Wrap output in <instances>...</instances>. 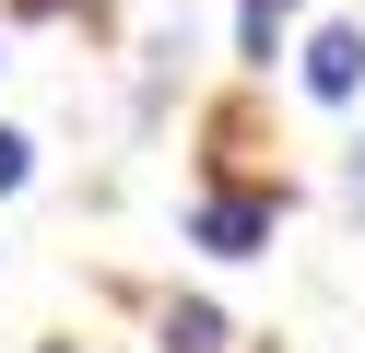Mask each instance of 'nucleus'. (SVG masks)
<instances>
[{
    "label": "nucleus",
    "mask_w": 365,
    "mask_h": 353,
    "mask_svg": "<svg viewBox=\"0 0 365 353\" xmlns=\"http://www.w3.org/2000/svg\"><path fill=\"white\" fill-rule=\"evenodd\" d=\"M271 224H283V188H200L189 200V247H212V259H259Z\"/></svg>",
    "instance_id": "obj_1"
},
{
    "label": "nucleus",
    "mask_w": 365,
    "mask_h": 353,
    "mask_svg": "<svg viewBox=\"0 0 365 353\" xmlns=\"http://www.w3.org/2000/svg\"><path fill=\"white\" fill-rule=\"evenodd\" d=\"M307 94H330V106L365 94V24H318L307 36Z\"/></svg>",
    "instance_id": "obj_2"
},
{
    "label": "nucleus",
    "mask_w": 365,
    "mask_h": 353,
    "mask_svg": "<svg viewBox=\"0 0 365 353\" xmlns=\"http://www.w3.org/2000/svg\"><path fill=\"white\" fill-rule=\"evenodd\" d=\"M283 24H294V0H236V59L271 71V59H283Z\"/></svg>",
    "instance_id": "obj_3"
},
{
    "label": "nucleus",
    "mask_w": 365,
    "mask_h": 353,
    "mask_svg": "<svg viewBox=\"0 0 365 353\" xmlns=\"http://www.w3.org/2000/svg\"><path fill=\"white\" fill-rule=\"evenodd\" d=\"M236 329H224V306H200V295H165V353H224Z\"/></svg>",
    "instance_id": "obj_4"
},
{
    "label": "nucleus",
    "mask_w": 365,
    "mask_h": 353,
    "mask_svg": "<svg viewBox=\"0 0 365 353\" xmlns=\"http://www.w3.org/2000/svg\"><path fill=\"white\" fill-rule=\"evenodd\" d=\"M24 177H36V141H24V130H0V200H12Z\"/></svg>",
    "instance_id": "obj_5"
}]
</instances>
